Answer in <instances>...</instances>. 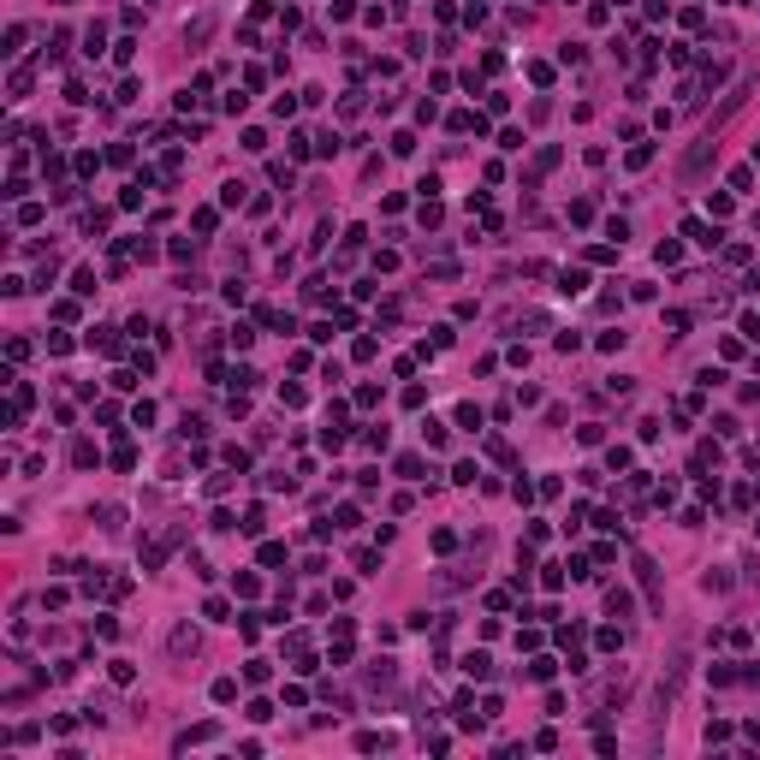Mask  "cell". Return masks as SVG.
Here are the masks:
<instances>
[{
	"label": "cell",
	"instance_id": "obj_9",
	"mask_svg": "<svg viewBox=\"0 0 760 760\" xmlns=\"http://www.w3.org/2000/svg\"><path fill=\"white\" fill-rule=\"evenodd\" d=\"M487 665H493L487 654H469V659H463V671H469V677H487Z\"/></svg>",
	"mask_w": 760,
	"mask_h": 760
},
{
	"label": "cell",
	"instance_id": "obj_7",
	"mask_svg": "<svg viewBox=\"0 0 760 760\" xmlns=\"http://www.w3.org/2000/svg\"><path fill=\"white\" fill-rule=\"evenodd\" d=\"M72 458H77V469H90V463H95V446H90V440H77Z\"/></svg>",
	"mask_w": 760,
	"mask_h": 760
},
{
	"label": "cell",
	"instance_id": "obj_4",
	"mask_svg": "<svg viewBox=\"0 0 760 760\" xmlns=\"http://www.w3.org/2000/svg\"><path fill=\"white\" fill-rule=\"evenodd\" d=\"M173 654H196V630H191V624L173 630Z\"/></svg>",
	"mask_w": 760,
	"mask_h": 760
},
{
	"label": "cell",
	"instance_id": "obj_1",
	"mask_svg": "<svg viewBox=\"0 0 760 760\" xmlns=\"http://www.w3.org/2000/svg\"><path fill=\"white\" fill-rule=\"evenodd\" d=\"M683 238H695L701 250H713V244H719V226H707V220H689V226H683Z\"/></svg>",
	"mask_w": 760,
	"mask_h": 760
},
{
	"label": "cell",
	"instance_id": "obj_6",
	"mask_svg": "<svg viewBox=\"0 0 760 760\" xmlns=\"http://www.w3.org/2000/svg\"><path fill=\"white\" fill-rule=\"evenodd\" d=\"M422 440H428V446L440 451V446H446V428H440V422H422Z\"/></svg>",
	"mask_w": 760,
	"mask_h": 760
},
{
	"label": "cell",
	"instance_id": "obj_8",
	"mask_svg": "<svg viewBox=\"0 0 760 760\" xmlns=\"http://www.w3.org/2000/svg\"><path fill=\"white\" fill-rule=\"evenodd\" d=\"M101 42H107V36H101V24H90V36H84V54L95 60V54H101Z\"/></svg>",
	"mask_w": 760,
	"mask_h": 760
},
{
	"label": "cell",
	"instance_id": "obj_5",
	"mask_svg": "<svg viewBox=\"0 0 760 760\" xmlns=\"http://www.w3.org/2000/svg\"><path fill=\"white\" fill-rule=\"evenodd\" d=\"M72 291H77V298H90V291H95V273L77 268V273H72Z\"/></svg>",
	"mask_w": 760,
	"mask_h": 760
},
{
	"label": "cell",
	"instance_id": "obj_2",
	"mask_svg": "<svg viewBox=\"0 0 760 760\" xmlns=\"http://www.w3.org/2000/svg\"><path fill=\"white\" fill-rule=\"evenodd\" d=\"M606 612H612V618H630V612H636V600H630L624 588H612V594H606Z\"/></svg>",
	"mask_w": 760,
	"mask_h": 760
},
{
	"label": "cell",
	"instance_id": "obj_3",
	"mask_svg": "<svg viewBox=\"0 0 760 760\" xmlns=\"http://www.w3.org/2000/svg\"><path fill=\"white\" fill-rule=\"evenodd\" d=\"M582 285H588V273H582V268H565V273H558V291H565V298H576Z\"/></svg>",
	"mask_w": 760,
	"mask_h": 760
}]
</instances>
